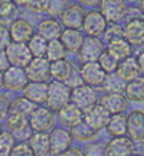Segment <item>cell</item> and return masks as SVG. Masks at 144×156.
<instances>
[{"label":"cell","mask_w":144,"mask_h":156,"mask_svg":"<svg viewBox=\"0 0 144 156\" xmlns=\"http://www.w3.org/2000/svg\"><path fill=\"white\" fill-rule=\"evenodd\" d=\"M28 46H29V49H30V52H32L33 56H45L46 55L48 41H46L42 35H39L38 32H36L32 38L29 39Z\"/></svg>","instance_id":"cell-35"},{"label":"cell","mask_w":144,"mask_h":156,"mask_svg":"<svg viewBox=\"0 0 144 156\" xmlns=\"http://www.w3.org/2000/svg\"><path fill=\"white\" fill-rule=\"evenodd\" d=\"M105 132L111 137L127 134V114H125V112L111 114L110 120L107 123Z\"/></svg>","instance_id":"cell-29"},{"label":"cell","mask_w":144,"mask_h":156,"mask_svg":"<svg viewBox=\"0 0 144 156\" xmlns=\"http://www.w3.org/2000/svg\"><path fill=\"white\" fill-rule=\"evenodd\" d=\"M143 153H144V147H143Z\"/></svg>","instance_id":"cell-55"},{"label":"cell","mask_w":144,"mask_h":156,"mask_svg":"<svg viewBox=\"0 0 144 156\" xmlns=\"http://www.w3.org/2000/svg\"><path fill=\"white\" fill-rule=\"evenodd\" d=\"M85 6L81 3H69L67 9L63 10L59 19H61L63 28H77L81 29L84 23V17H85Z\"/></svg>","instance_id":"cell-16"},{"label":"cell","mask_w":144,"mask_h":156,"mask_svg":"<svg viewBox=\"0 0 144 156\" xmlns=\"http://www.w3.org/2000/svg\"><path fill=\"white\" fill-rule=\"evenodd\" d=\"M98 100H100V95L97 93L95 87H92V85L82 83L71 88V101L74 104H77L82 112L95 106Z\"/></svg>","instance_id":"cell-5"},{"label":"cell","mask_w":144,"mask_h":156,"mask_svg":"<svg viewBox=\"0 0 144 156\" xmlns=\"http://www.w3.org/2000/svg\"><path fill=\"white\" fill-rule=\"evenodd\" d=\"M6 55H7V59H9L10 65H16V67H23V68H26V65L33 58L28 44L16 42V41H12L9 46L6 48Z\"/></svg>","instance_id":"cell-14"},{"label":"cell","mask_w":144,"mask_h":156,"mask_svg":"<svg viewBox=\"0 0 144 156\" xmlns=\"http://www.w3.org/2000/svg\"><path fill=\"white\" fill-rule=\"evenodd\" d=\"M5 88V80H3V71H0V90Z\"/></svg>","instance_id":"cell-51"},{"label":"cell","mask_w":144,"mask_h":156,"mask_svg":"<svg viewBox=\"0 0 144 156\" xmlns=\"http://www.w3.org/2000/svg\"><path fill=\"white\" fill-rule=\"evenodd\" d=\"M69 101H71V87L63 81L50 80L49 88H48V98L45 104L53 112H58Z\"/></svg>","instance_id":"cell-2"},{"label":"cell","mask_w":144,"mask_h":156,"mask_svg":"<svg viewBox=\"0 0 144 156\" xmlns=\"http://www.w3.org/2000/svg\"><path fill=\"white\" fill-rule=\"evenodd\" d=\"M137 61H139V67H140V73L144 75V49H141L137 55Z\"/></svg>","instance_id":"cell-49"},{"label":"cell","mask_w":144,"mask_h":156,"mask_svg":"<svg viewBox=\"0 0 144 156\" xmlns=\"http://www.w3.org/2000/svg\"><path fill=\"white\" fill-rule=\"evenodd\" d=\"M13 2H15V5H16L17 7H25V9H26L29 0H13Z\"/></svg>","instance_id":"cell-50"},{"label":"cell","mask_w":144,"mask_h":156,"mask_svg":"<svg viewBox=\"0 0 144 156\" xmlns=\"http://www.w3.org/2000/svg\"><path fill=\"white\" fill-rule=\"evenodd\" d=\"M107 26H108V20L105 19V16L101 13V10L98 9H91L87 10L85 17H84L82 23V30L85 35H92V36H101L104 35Z\"/></svg>","instance_id":"cell-8"},{"label":"cell","mask_w":144,"mask_h":156,"mask_svg":"<svg viewBox=\"0 0 144 156\" xmlns=\"http://www.w3.org/2000/svg\"><path fill=\"white\" fill-rule=\"evenodd\" d=\"M56 119H58L59 126L71 129L75 124H78L79 122L84 120V112L77 104H74L72 101H69L68 104H65V106L61 107L56 112Z\"/></svg>","instance_id":"cell-19"},{"label":"cell","mask_w":144,"mask_h":156,"mask_svg":"<svg viewBox=\"0 0 144 156\" xmlns=\"http://www.w3.org/2000/svg\"><path fill=\"white\" fill-rule=\"evenodd\" d=\"M74 68H75V62L68 59V58L52 61L50 62V78L65 83L68 78L71 77Z\"/></svg>","instance_id":"cell-27"},{"label":"cell","mask_w":144,"mask_h":156,"mask_svg":"<svg viewBox=\"0 0 144 156\" xmlns=\"http://www.w3.org/2000/svg\"><path fill=\"white\" fill-rule=\"evenodd\" d=\"M124 38V25H120V22L117 23H108L105 32H104V42L110 44L112 41Z\"/></svg>","instance_id":"cell-37"},{"label":"cell","mask_w":144,"mask_h":156,"mask_svg":"<svg viewBox=\"0 0 144 156\" xmlns=\"http://www.w3.org/2000/svg\"><path fill=\"white\" fill-rule=\"evenodd\" d=\"M6 127L16 136L17 140H28L30 134L33 133V129L29 123V117L9 112L6 117Z\"/></svg>","instance_id":"cell-9"},{"label":"cell","mask_w":144,"mask_h":156,"mask_svg":"<svg viewBox=\"0 0 144 156\" xmlns=\"http://www.w3.org/2000/svg\"><path fill=\"white\" fill-rule=\"evenodd\" d=\"M98 9L105 16L108 23H117L125 19L128 6L127 0H101Z\"/></svg>","instance_id":"cell-11"},{"label":"cell","mask_w":144,"mask_h":156,"mask_svg":"<svg viewBox=\"0 0 144 156\" xmlns=\"http://www.w3.org/2000/svg\"><path fill=\"white\" fill-rule=\"evenodd\" d=\"M124 38L127 39L134 48L144 46V15L137 10L135 15H125L124 23Z\"/></svg>","instance_id":"cell-1"},{"label":"cell","mask_w":144,"mask_h":156,"mask_svg":"<svg viewBox=\"0 0 144 156\" xmlns=\"http://www.w3.org/2000/svg\"><path fill=\"white\" fill-rule=\"evenodd\" d=\"M84 38H85L84 30L77 28H63L61 34L62 44L65 45L68 52L74 54V55H77V52L79 51V48H81V45L84 42Z\"/></svg>","instance_id":"cell-23"},{"label":"cell","mask_w":144,"mask_h":156,"mask_svg":"<svg viewBox=\"0 0 144 156\" xmlns=\"http://www.w3.org/2000/svg\"><path fill=\"white\" fill-rule=\"evenodd\" d=\"M25 69L29 77V81L49 83L52 80L50 78V61L46 56H33Z\"/></svg>","instance_id":"cell-12"},{"label":"cell","mask_w":144,"mask_h":156,"mask_svg":"<svg viewBox=\"0 0 144 156\" xmlns=\"http://www.w3.org/2000/svg\"><path fill=\"white\" fill-rule=\"evenodd\" d=\"M63 30V25H62L61 19L58 17H45L39 22L36 32L39 35H42L46 41H52V39H58L61 38V34Z\"/></svg>","instance_id":"cell-22"},{"label":"cell","mask_w":144,"mask_h":156,"mask_svg":"<svg viewBox=\"0 0 144 156\" xmlns=\"http://www.w3.org/2000/svg\"><path fill=\"white\" fill-rule=\"evenodd\" d=\"M133 48L134 46L125 38L117 39V41H112L110 44H107V49L110 51L118 61L122 59V58H127V56L133 55Z\"/></svg>","instance_id":"cell-30"},{"label":"cell","mask_w":144,"mask_h":156,"mask_svg":"<svg viewBox=\"0 0 144 156\" xmlns=\"http://www.w3.org/2000/svg\"><path fill=\"white\" fill-rule=\"evenodd\" d=\"M2 130H3V126H2V123H0V133H2Z\"/></svg>","instance_id":"cell-54"},{"label":"cell","mask_w":144,"mask_h":156,"mask_svg":"<svg viewBox=\"0 0 144 156\" xmlns=\"http://www.w3.org/2000/svg\"><path fill=\"white\" fill-rule=\"evenodd\" d=\"M84 155L87 156H98L105 155V143L104 142H88V145L84 147Z\"/></svg>","instance_id":"cell-40"},{"label":"cell","mask_w":144,"mask_h":156,"mask_svg":"<svg viewBox=\"0 0 144 156\" xmlns=\"http://www.w3.org/2000/svg\"><path fill=\"white\" fill-rule=\"evenodd\" d=\"M10 42H12V36L9 26L0 23V51H6V48L9 46Z\"/></svg>","instance_id":"cell-43"},{"label":"cell","mask_w":144,"mask_h":156,"mask_svg":"<svg viewBox=\"0 0 144 156\" xmlns=\"http://www.w3.org/2000/svg\"><path fill=\"white\" fill-rule=\"evenodd\" d=\"M78 3H81V5L84 6H87V7H95V6H98L100 5V2L101 0H77Z\"/></svg>","instance_id":"cell-48"},{"label":"cell","mask_w":144,"mask_h":156,"mask_svg":"<svg viewBox=\"0 0 144 156\" xmlns=\"http://www.w3.org/2000/svg\"><path fill=\"white\" fill-rule=\"evenodd\" d=\"M36 107L35 103L29 100L28 97L25 95H17L13 100H10V112L12 113H17V114H22V116L29 117L30 113L33 112V108Z\"/></svg>","instance_id":"cell-33"},{"label":"cell","mask_w":144,"mask_h":156,"mask_svg":"<svg viewBox=\"0 0 144 156\" xmlns=\"http://www.w3.org/2000/svg\"><path fill=\"white\" fill-rule=\"evenodd\" d=\"M69 0H48V10L46 13L49 16L59 17L63 13V10L69 6Z\"/></svg>","instance_id":"cell-39"},{"label":"cell","mask_w":144,"mask_h":156,"mask_svg":"<svg viewBox=\"0 0 144 156\" xmlns=\"http://www.w3.org/2000/svg\"><path fill=\"white\" fill-rule=\"evenodd\" d=\"M19 7L13 0H0V23L9 26L17 17Z\"/></svg>","instance_id":"cell-31"},{"label":"cell","mask_w":144,"mask_h":156,"mask_svg":"<svg viewBox=\"0 0 144 156\" xmlns=\"http://www.w3.org/2000/svg\"><path fill=\"white\" fill-rule=\"evenodd\" d=\"M68 49L65 48V45L62 44L61 38L58 39H52V41H48V46H46V58L52 61H58V59H63L68 56Z\"/></svg>","instance_id":"cell-32"},{"label":"cell","mask_w":144,"mask_h":156,"mask_svg":"<svg viewBox=\"0 0 144 156\" xmlns=\"http://www.w3.org/2000/svg\"><path fill=\"white\" fill-rule=\"evenodd\" d=\"M12 156H30L33 155V151L29 145L28 140H17V143L10 152Z\"/></svg>","instance_id":"cell-41"},{"label":"cell","mask_w":144,"mask_h":156,"mask_svg":"<svg viewBox=\"0 0 144 156\" xmlns=\"http://www.w3.org/2000/svg\"><path fill=\"white\" fill-rule=\"evenodd\" d=\"M127 134L135 143H144V110L134 108L127 114Z\"/></svg>","instance_id":"cell-15"},{"label":"cell","mask_w":144,"mask_h":156,"mask_svg":"<svg viewBox=\"0 0 144 156\" xmlns=\"http://www.w3.org/2000/svg\"><path fill=\"white\" fill-rule=\"evenodd\" d=\"M17 143L16 136L12 133L10 130H2L0 133V155H10L12 149Z\"/></svg>","instance_id":"cell-36"},{"label":"cell","mask_w":144,"mask_h":156,"mask_svg":"<svg viewBox=\"0 0 144 156\" xmlns=\"http://www.w3.org/2000/svg\"><path fill=\"white\" fill-rule=\"evenodd\" d=\"M115 74L121 78V80H124L125 83L135 77H139L141 73H140L137 56L130 55V56H127V58L120 59V62H118V65H117V68H115Z\"/></svg>","instance_id":"cell-24"},{"label":"cell","mask_w":144,"mask_h":156,"mask_svg":"<svg viewBox=\"0 0 144 156\" xmlns=\"http://www.w3.org/2000/svg\"><path fill=\"white\" fill-rule=\"evenodd\" d=\"M71 130V134L74 140L77 142H82V143H88V142H92V140H97L98 136H100V132L95 130L94 127H91L87 122H79L78 124H75L74 127L69 129Z\"/></svg>","instance_id":"cell-28"},{"label":"cell","mask_w":144,"mask_h":156,"mask_svg":"<svg viewBox=\"0 0 144 156\" xmlns=\"http://www.w3.org/2000/svg\"><path fill=\"white\" fill-rule=\"evenodd\" d=\"M48 88H49V83H43V81H29L26 87L23 88L22 94L28 97L29 100L35 103L36 106L39 104H45L46 98H48Z\"/></svg>","instance_id":"cell-21"},{"label":"cell","mask_w":144,"mask_h":156,"mask_svg":"<svg viewBox=\"0 0 144 156\" xmlns=\"http://www.w3.org/2000/svg\"><path fill=\"white\" fill-rule=\"evenodd\" d=\"M50 137V155H63L65 152L74 145V137L71 130L63 126L53 127L49 132Z\"/></svg>","instance_id":"cell-7"},{"label":"cell","mask_w":144,"mask_h":156,"mask_svg":"<svg viewBox=\"0 0 144 156\" xmlns=\"http://www.w3.org/2000/svg\"><path fill=\"white\" fill-rule=\"evenodd\" d=\"M107 48V44L100 36H92V35H85L84 42L81 45L79 51L77 52V61L79 64L91 61H98L100 55Z\"/></svg>","instance_id":"cell-4"},{"label":"cell","mask_w":144,"mask_h":156,"mask_svg":"<svg viewBox=\"0 0 144 156\" xmlns=\"http://www.w3.org/2000/svg\"><path fill=\"white\" fill-rule=\"evenodd\" d=\"M29 145L36 156L50 155V137L49 132H33L28 139Z\"/></svg>","instance_id":"cell-26"},{"label":"cell","mask_w":144,"mask_h":156,"mask_svg":"<svg viewBox=\"0 0 144 156\" xmlns=\"http://www.w3.org/2000/svg\"><path fill=\"white\" fill-rule=\"evenodd\" d=\"M29 123L33 129V132H50L55 127L56 112L49 108L46 104H39L30 113Z\"/></svg>","instance_id":"cell-3"},{"label":"cell","mask_w":144,"mask_h":156,"mask_svg":"<svg viewBox=\"0 0 144 156\" xmlns=\"http://www.w3.org/2000/svg\"><path fill=\"white\" fill-rule=\"evenodd\" d=\"M110 117L111 113L104 106H101L100 103H97L95 106L84 112V122H87L91 127H94L98 132L107 127V123L110 120Z\"/></svg>","instance_id":"cell-17"},{"label":"cell","mask_w":144,"mask_h":156,"mask_svg":"<svg viewBox=\"0 0 144 156\" xmlns=\"http://www.w3.org/2000/svg\"><path fill=\"white\" fill-rule=\"evenodd\" d=\"M9 65L10 64H9V59L6 55V51H0V71H5Z\"/></svg>","instance_id":"cell-47"},{"label":"cell","mask_w":144,"mask_h":156,"mask_svg":"<svg viewBox=\"0 0 144 156\" xmlns=\"http://www.w3.org/2000/svg\"><path fill=\"white\" fill-rule=\"evenodd\" d=\"M101 88L104 90V93H124L125 81L121 80L115 73H110L107 74V78L102 83Z\"/></svg>","instance_id":"cell-34"},{"label":"cell","mask_w":144,"mask_h":156,"mask_svg":"<svg viewBox=\"0 0 144 156\" xmlns=\"http://www.w3.org/2000/svg\"><path fill=\"white\" fill-rule=\"evenodd\" d=\"M63 155H68V156H82L84 155V149H81V147H78V146L72 145L69 149H68Z\"/></svg>","instance_id":"cell-46"},{"label":"cell","mask_w":144,"mask_h":156,"mask_svg":"<svg viewBox=\"0 0 144 156\" xmlns=\"http://www.w3.org/2000/svg\"><path fill=\"white\" fill-rule=\"evenodd\" d=\"M3 80H5V88L10 93H22L26 84L29 83L26 69L16 65H9L3 71Z\"/></svg>","instance_id":"cell-6"},{"label":"cell","mask_w":144,"mask_h":156,"mask_svg":"<svg viewBox=\"0 0 144 156\" xmlns=\"http://www.w3.org/2000/svg\"><path fill=\"white\" fill-rule=\"evenodd\" d=\"M101 106H104L111 113H124L130 106V101L124 93H104L98 100Z\"/></svg>","instance_id":"cell-20"},{"label":"cell","mask_w":144,"mask_h":156,"mask_svg":"<svg viewBox=\"0 0 144 156\" xmlns=\"http://www.w3.org/2000/svg\"><path fill=\"white\" fill-rule=\"evenodd\" d=\"M127 2H133V3H139L140 0H127Z\"/></svg>","instance_id":"cell-53"},{"label":"cell","mask_w":144,"mask_h":156,"mask_svg":"<svg viewBox=\"0 0 144 156\" xmlns=\"http://www.w3.org/2000/svg\"><path fill=\"white\" fill-rule=\"evenodd\" d=\"M135 142L128 134L114 136L105 143V155L107 156H127L135 153Z\"/></svg>","instance_id":"cell-10"},{"label":"cell","mask_w":144,"mask_h":156,"mask_svg":"<svg viewBox=\"0 0 144 156\" xmlns=\"http://www.w3.org/2000/svg\"><path fill=\"white\" fill-rule=\"evenodd\" d=\"M98 62H100V65L104 69L107 71V74H110V73H115V68H117V65H118V59H117L115 56L111 54L110 51L107 49H104V52L100 55V58H98Z\"/></svg>","instance_id":"cell-38"},{"label":"cell","mask_w":144,"mask_h":156,"mask_svg":"<svg viewBox=\"0 0 144 156\" xmlns=\"http://www.w3.org/2000/svg\"><path fill=\"white\" fill-rule=\"evenodd\" d=\"M139 9L141 10V13L144 15V0H140V2H139Z\"/></svg>","instance_id":"cell-52"},{"label":"cell","mask_w":144,"mask_h":156,"mask_svg":"<svg viewBox=\"0 0 144 156\" xmlns=\"http://www.w3.org/2000/svg\"><path fill=\"white\" fill-rule=\"evenodd\" d=\"M79 73L84 84H88L92 87H101L107 78V71L101 67L98 61L79 64Z\"/></svg>","instance_id":"cell-13"},{"label":"cell","mask_w":144,"mask_h":156,"mask_svg":"<svg viewBox=\"0 0 144 156\" xmlns=\"http://www.w3.org/2000/svg\"><path fill=\"white\" fill-rule=\"evenodd\" d=\"M65 83L71 87V88H74V87H77V85H79V84H82V77H81V73H79V67H77L75 65V68H74V71H72L71 77L68 78Z\"/></svg>","instance_id":"cell-45"},{"label":"cell","mask_w":144,"mask_h":156,"mask_svg":"<svg viewBox=\"0 0 144 156\" xmlns=\"http://www.w3.org/2000/svg\"><path fill=\"white\" fill-rule=\"evenodd\" d=\"M26 9L30 10L32 13H46L48 10V0H29Z\"/></svg>","instance_id":"cell-42"},{"label":"cell","mask_w":144,"mask_h":156,"mask_svg":"<svg viewBox=\"0 0 144 156\" xmlns=\"http://www.w3.org/2000/svg\"><path fill=\"white\" fill-rule=\"evenodd\" d=\"M9 30H10L12 41L25 42V44H28L29 39L36 34V29L32 25V22L28 20V19H25V17H16L9 25Z\"/></svg>","instance_id":"cell-18"},{"label":"cell","mask_w":144,"mask_h":156,"mask_svg":"<svg viewBox=\"0 0 144 156\" xmlns=\"http://www.w3.org/2000/svg\"><path fill=\"white\" fill-rule=\"evenodd\" d=\"M124 94H125V97L128 98L130 103H134V104L144 103V75L143 74H140L139 77H135L125 83Z\"/></svg>","instance_id":"cell-25"},{"label":"cell","mask_w":144,"mask_h":156,"mask_svg":"<svg viewBox=\"0 0 144 156\" xmlns=\"http://www.w3.org/2000/svg\"><path fill=\"white\" fill-rule=\"evenodd\" d=\"M9 112H10V98L7 97V94L0 93V122L6 120Z\"/></svg>","instance_id":"cell-44"}]
</instances>
